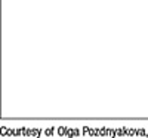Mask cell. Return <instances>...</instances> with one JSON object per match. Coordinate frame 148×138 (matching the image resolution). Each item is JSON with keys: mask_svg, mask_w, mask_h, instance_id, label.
<instances>
[]
</instances>
